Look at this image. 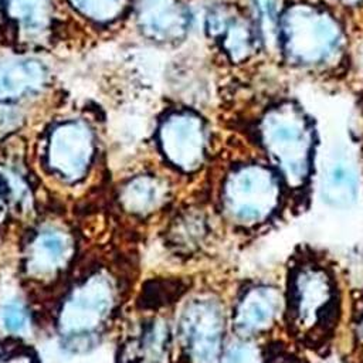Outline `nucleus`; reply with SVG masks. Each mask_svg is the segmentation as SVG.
Masks as SVG:
<instances>
[{
	"mask_svg": "<svg viewBox=\"0 0 363 363\" xmlns=\"http://www.w3.org/2000/svg\"><path fill=\"white\" fill-rule=\"evenodd\" d=\"M259 136L282 180L292 189L309 179L313 155V128L303 109L291 101L271 106L261 118Z\"/></svg>",
	"mask_w": 363,
	"mask_h": 363,
	"instance_id": "f257e3e1",
	"label": "nucleus"
},
{
	"mask_svg": "<svg viewBox=\"0 0 363 363\" xmlns=\"http://www.w3.org/2000/svg\"><path fill=\"white\" fill-rule=\"evenodd\" d=\"M278 41L289 62L299 67H319L339 54L343 33L337 20L326 10L308 3H295L281 16Z\"/></svg>",
	"mask_w": 363,
	"mask_h": 363,
	"instance_id": "f03ea898",
	"label": "nucleus"
},
{
	"mask_svg": "<svg viewBox=\"0 0 363 363\" xmlns=\"http://www.w3.org/2000/svg\"><path fill=\"white\" fill-rule=\"evenodd\" d=\"M333 275L320 264H299L288 285V318L295 332L308 340L320 339L332 329L339 296Z\"/></svg>",
	"mask_w": 363,
	"mask_h": 363,
	"instance_id": "7ed1b4c3",
	"label": "nucleus"
},
{
	"mask_svg": "<svg viewBox=\"0 0 363 363\" xmlns=\"http://www.w3.org/2000/svg\"><path fill=\"white\" fill-rule=\"evenodd\" d=\"M116 289L111 275L96 269L71 286L57 316L64 342L94 343L113 315Z\"/></svg>",
	"mask_w": 363,
	"mask_h": 363,
	"instance_id": "20e7f679",
	"label": "nucleus"
},
{
	"mask_svg": "<svg viewBox=\"0 0 363 363\" xmlns=\"http://www.w3.org/2000/svg\"><path fill=\"white\" fill-rule=\"evenodd\" d=\"M279 179L258 163L241 164L231 170L221 191L225 214L242 225H255L268 220L279 206Z\"/></svg>",
	"mask_w": 363,
	"mask_h": 363,
	"instance_id": "39448f33",
	"label": "nucleus"
},
{
	"mask_svg": "<svg viewBox=\"0 0 363 363\" xmlns=\"http://www.w3.org/2000/svg\"><path fill=\"white\" fill-rule=\"evenodd\" d=\"M224 323L223 308L216 298L197 295L184 303L177 329L191 363H220Z\"/></svg>",
	"mask_w": 363,
	"mask_h": 363,
	"instance_id": "423d86ee",
	"label": "nucleus"
},
{
	"mask_svg": "<svg viewBox=\"0 0 363 363\" xmlns=\"http://www.w3.org/2000/svg\"><path fill=\"white\" fill-rule=\"evenodd\" d=\"M94 155V133L79 119L61 122L48 133L45 164L62 182L75 183L84 179L91 167Z\"/></svg>",
	"mask_w": 363,
	"mask_h": 363,
	"instance_id": "0eeeda50",
	"label": "nucleus"
},
{
	"mask_svg": "<svg viewBox=\"0 0 363 363\" xmlns=\"http://www.w3.org/2000/svg\"><path fill=\"white\" fill-rule=\"evenodd\" d=\"M157 140L164 159L180 172H196L206 159V125L194 112L167 113L159 125Z\"/></svg>",
	"mask_w": 363,
	"mask_h": 363,
	"instance_id": "6e6552de",
	"label": "nucleus"
},
{
	"mask_svg": "<svg viewBox=\"0 0 363 363\" xmlns=\"http://www.w3.org/2000/svg\"><path fill=\"white\" fill-rule=\"evenodd\" d=\"M74 251L75 242L67 228L51 223L40 225L23 248V271L34 282H51L68 269Z\"/></svg>",
	"mask_w": 363,
	"mask_h": 363,
	"instance_id": "1a4fd4ad",
	"label": "nucleus"
},
{
	"mask_svg": "<svg viewBox=\"0 0 363 363\" xmlns=\"http://www.w3.org/2000/svg\"><path fill=\"white\" fill-rule=\"evenodd\" d=\"M206 30L234 62L247 61L257 50L259 35L255 28L244 14L230 6H214L206 16Z\"/></svg>",
	"mask_w": 363,
	"mask_h": 363,
	"instance_id": "9d476101",
	"label": "nucleus"
},
{
	"mask_svg": "<svg viewBox=\"0 0 363 363\" xmlns=\"http://www.w3.org/2000/svg\"><path fill=\"white\" fill-rule=\"evenodd\" d=\"M136 20L152 40L172 43L180 40L189 27V14L179 0H136Z\"/></svg>",
	"mask_w": 363,
	"mask_h": 363,
	"instance_id": "9b49d317",
	"label": "nucleus"
},
{
	"mask_svg": "<svg viewBox=\"0 0 363 363\" xmlns=\"http://www.w3.org/2000/svg\"><path fill=\"white\" fill-rule=\"evenodd\" d=\"M282 305V295L275 286L252 285L238 299L234 313L235 328L247 335L267 330L278 318Z\"/></svg>",
	"mask_w": 363,
	"mask_h": 363,
	"instance_id": "f8f14e48",
	"label": "nucleus"
},
{
	"mask_svg": "<svg viewBox=\"0 0 363 363\" xmlns=\"http://www.w3.org/2000/svg\"><path fill=\"white\" fill-rule=\"evenodd\" d=\"M48 78L45 65L30 57L0 58V102L26 98L43 89Z\"/></svg>",
	"mask_w": 363,
	"mask_h": 363,
	"instance_id": "ddd939ff",
	"label": "nucleus"
},
{
	"mask_svg": "<svg viewBox=\"0 0 363 363\" xmlns=\"http://www.w3.org/2000/svg\"><path fill=\"white\" fill-rule=\"evenodd\" d=\"M320 197L335 208H349L359 197V174L346 157L332 159L322 173Z\"/></svg>",
	"mask_w": 363,
	"mask_h": 363,
	"instance_id": "4468645a",
	"label": "nucleus"
},
{
	"mask_svg": "<svg viewBox=\"0 0 363 363\" xmlns=\"http://www.w3.org/2000/svg\"><path fill=\"white\" fill-rule=\"evenodd\" d=\"M4 7L17 27V33L27 43H44L51 31V0H4Z\"/></svg>",
	"mask_w": 363,
	"mask_h": 363,
	"instance_id": "2eb2a0df",
	"label": "nucleus"
},
{
	"mask_svg": "<svg viewBox=\"0 0 363 363\" xmlns=\"http://www.w3.org/2000/svg\"><path fill=\"white\" fill-rule=\"evenodd\" d=\"M170 332L162 318L150 319L140 325L135 337L129 339L122 352V363H163L167 350Z\"/></svg>",
	"mask_w": 363,
	"mask_h": 363,
	"instance_id": "dca6fc26",
	"label": "nucleus"
},
{
	"mask_svg": "<svg viewBox=\"0 0 363 363\" xmlns=\"http://www.w3.org/2000/svg\"><path fill=\"white\" fill-rule=\"evenodd\" d=\"M167 194V184L160 177L139 174L123 184L119 200L125 211L133 216H147L164 204Z\"/></svg>",
	"mask_w": 363,
	"mask_h": 363,
	"instance_id": "f3484780",
	"label": "nucleus"
},
{
	"mask_svg": "<svg viewBox=\"0 0 363 363\" xmlns=\"http://www.w3.org/2000/svg\"><path fill=\"white\" fill-rule=\"evenodd\" d=\"M0 183L7 201L20 213H26L33 207V191L21 167L7 162L0 164Z\"/></svg>",
	"mask_w": 363,
	"mask_h": 363,
	"instance_id": "a211bd4d",
	"label": "nucleus"
},
{
	"mask_svg": "<svg viewBox=\"0 0 363 363\" xmlns=\"http://www.w3.org/2000/svg\"><path fill=\"white\" fill-rule=\"evenodd\" d=\"M207 237V221L197 211H189L176 218L170 228L172 242L182 250H196Z\"/></svg>",
	"mask_w": 363,
	"mask_h": 363,
	"instance_id": "6ab92c4d",
	"label": "nucleus"
},
{
	"mask_svg": "<svg viewBox=\"0 0 363 363\" xmlns=\"http://www.w3.org/2000/svg\"><path fill=\"white\" fill-rule=\"evenodd\" d=\"M72 7L95 23H111L121 17L128 0H69Z\"/></svg>",
	"mask_w": 363,
	"mask_h": 363,
	"instance_id": "aec40b11",
	"label": "nucleus"
},
{
	"mask_svg": "<svg viewBox=\"0 0 363 363\" xmlns=\"http://www.w3.org/2000/svg\"><path fill=\"white\" fill-rule=\"evenodd\" d=\"M258 16V33L267 45L278 41L279 20L284 13L282 0H252Z\"/></svg>",
	"mask_w": 363,
	"mask_h": 363,
	"instance_id": "412c9836",
	"label": "nucleus"
},
{
	"mask_svg": "<svg viewBox=\"0 0 363 363\" xmlns=\"http://www.w3.org/2000/svg\"><path fill=\"white\" fill-rule=\"evenodd\" d=\"M0 323L11 335L28 332L31 316L28 308L18 298H11L0 305Z\"/></svg>",
	"mask_w": 363,
	"mask_h": 363,
	"instance_id": "4be33fe9",
	"label": "nucleus"
},
{
	"mask_svg": "<svg viewBox=\"0 0 363 363\" xmlns=\"http://www.w3.org/2000/svg\"><path fill=\"white\" fill-rule=\"evenodd\" d=\"M220 363H262V359L255 345L237 342L233 343L225 350V353L221 354Z\"/></svg>",
	"mask_w": 363,
	"mask_h": 363,
	"instance_id": "5701e85b",
	"label": "nucleus"
},
{
	"mask_svg": "<svg viewBox=\"0 0 363 363\" xmlns=\"http://www.w3.org/2000/svg\"><path fill=\"white\" fill-rule=\"evenodd\" d=\"M0 363H37L34 354L26 347H13L0 353Z\"/></svg>",
	"mask_w": 363,
	"mask_h": 363,
	"instance_id": "b1692460",
	"label": "nucleus"
},
{
	"mask_svg": "<svg viewBox=\"0 0 363 363\" xmlns=\"http://www.w3.org/2000/svg\"><path fill=\"white\" fill-rule=\"evenodd\" d=\"M18 112L13 108L0 102V129H11L16 123H18Z\"/></svg>",
	"mask_w": 363,
	"mask_h": 363,
	"instance_id": "393cba45",
	"label": "nucleus"
},
{
	"mask_svg": "<svg viewBox=\"0 0 363 363\" xmlns=\"http://www.w3.org/2000/svg\"><path fill=\"white\" fill-rule=\"evenodd\" d=\"M6 211H7V201H6V197H4V193L1 189V183H0V221L4 218Z\"/></svg>",
	"mask_w": 363,
	"mask_h": 363,
	"instance_id": "a878e982",
	"label": "nucleus"
},
{
	"mask_svg": "<svg viewBox=\"0 0 363 363\" xmlns=\"http://www.w3.org/2000/svg\"><path fill=\"white\" fill-rule=\"evenodd\" d=\"M339 1L343 4H347V6H356V4L362 3L363 0H339Z\"/></svg>",
	"mask_w": 363,
	"mask_h": 363,
	"instance_id": "bb28decb",
	"label": "nucleus"
},
{
	"mask_svg": "<svg viewBox=\"0 0 363 363\" xmlns=\"http://www.w3.org/2000/svg\"><path fill=\"white\" fill-rule=\"evenodd\" d=\"M1 20H3V6H1V0H0V24H1Z\"/></svg>",
	"mask_w": 363,
	"mask_h": 363,
	"instance_id": "cd10ccee",
	"label": "nucleus"
},
{
	"mask_svg": "<svg viewBox=\"0 0 363 363\" xmlns=\"http://www.w3.org/2000/svg\"><path fill=\"white\" fill-rule=\"evenodd\" d=\"M281 363H296V362H294V360H284V362H281Z\"/></svg>",
	"mask_w": 363,
	"mask_h": 363,
	"instance_id": "c85d7f7f",
	"label": "nucleus"
},
{
	"mask_svg": "<svg viewBox=\"0 0 363 363\" xmlns=\"http://www.w3.org/2000/svg\"><path fill=\"white\" fill-rule=\"evenodd\" d=\"M360 328H362V332H363V319H362V325H360Z\"/></svg>",
	"mask_w": 363,
	"mask_h": 363,
	"instance_id": "c756f323",
	"label": "nucleus"
}]
</instances>
